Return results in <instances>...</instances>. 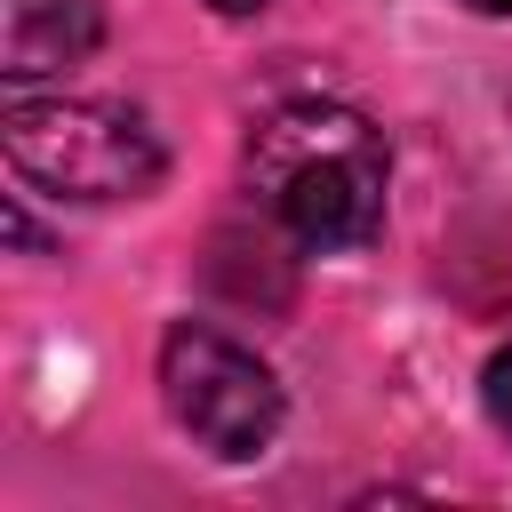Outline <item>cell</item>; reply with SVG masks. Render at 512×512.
Masks as SVG:
<instances>
[{
	"instance_id": "1",
	"label": "cell",
	"mask_w": 512,
	"mask_h": 512,
	"mask_svg": "<svg viewBox=\"0 0 512 512\" xmlns=\"http://www.w3.org/2000/svg\"><path fill=\"white\" fill-rule=\"evenodd\" d=\"M384 184H392L384 128L352 104L296 96L248 128V192L296 248L320 256L368 248L384 224Z\"/></svg>"
},
{
	"instance_id": "2",
	"label": "cell",
	"mask_w": 512,
	"mask_h": 512,
	"mask_svg": "<svg viewBox=\"0 0 512 512\" xmlns=\"http://www.w3.org/2000/svg\"><path fill=\"white\" fill-rule=\"evenodd\" d=\"M0 152L24 184L56 200H144L168 176V144L152 136V120L128 104H96V96L8 88Z\"/></svg>"
},
{
	"instance_id": "3",
	"label": "cell",
	"mask_w": 512,
	"mask_h": 512,
	"mask_svg": "<svg viewBox=\"0 0 512 512\" xmlns=\"http://www.w3.org/2000/svg\"><path fill=\"white\" fill-rule=\"evenodd\" d=\"M160 400H168V416H176L208 456H224V464L264 456V448L280 440V416H288L280 376H272L248 344H232L224 328H208V320H176V328L160 336Z\"/></svg>"
},
{
	"instance_id": "4",
	"label": "cell",
	"mask_w": 512,
	"mask_h": 512,
	"mask_svg": "<svg viewBox=\"0 0 512 512\" xmlns=\"http://www.w3.org/2000/svg\"><path fill=\"white\" fill-rule=\"evenodd\" d=\"M96 40H104L96 0H0V72H8V88H32L48 72L88 64Z\"/></svg>"
},
{
	"instance_id": "5",
	"label": "cell",
	"mask_w": 512,
	"mask_h": 512,
	"mask_svg": "<svg viewBox=\"0 0 512 512\" xmlns=\"http://www.w3.org/2000/svg\"><path fill=\"white\" fill-rule=\"evenodd\" d=\"M480 408H488L496 432H512V344L488 352V368H480Z\"/></svg>"
},
{
	"instance_id": "6",
	"label": "cell",
	"mask_w": 512,
	"mask_h": 512,
	"mask_svg": "<svg viewBox=\"0 0 512 512\" xmlns=\"http://www.w3.org/2000/svg\"><path fill=\"white\" fill-rule=\"evenodd\" d=\"M216 16H256V8H272V0H208Z\"/></svg>"
},
{
	"instance_id": "7",
	"label": "cell",
	"mask_w": 512,
	"mask_h": 512,
	"mask_svg": "<svg viewBox=\"0 0 512 512\" xmlns=\"http://www.w3.org/2000/svg\"><path fill=\"white\" fill-rule=\"evenodd\" d=\"M472 8H480V16H512V0H472Z\"/></svg>"
}]
</instances>
